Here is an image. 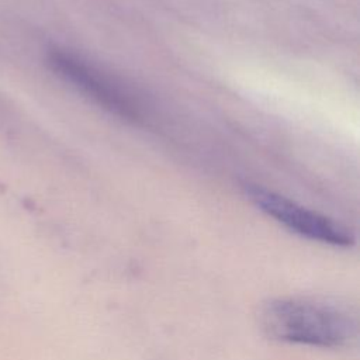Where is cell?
I'll return each instance as SVG.
<instances>
[{
    "label": "cell",
    "instance_id": "1",
    "mask_svg": "<svg viewBox=\"0 0 360 360\" xmlns=\"http://www.w3.org/2000/svg\"><path fill=\"white\" fill-rule=\"evenodd\" d=\"M263 332L280 342L315 347H342L357 335V318L345 304L321 297H283L259 311Z\"/></svg>",
    "mask_w": 360,
    "mask_h": 360
},
{
    "label": "cell",
    "instance_id": "2",
    "mask_svg": "<svg viewBox=\"0 0 360 360\" xmlns=\"http://www.w3.org/2000/svg\"><path fill=\"white\" fill-rule=\"evenodd\" d=\"M48 65L55 75L107 111L122 120H141L142 112L136 100L117 82L75 53L52 49L48 53Z\"/></svg>",
    "mask_w": 360,
    "mask_h": 360
},
{
    "label": "cell",
    "instance_id": "3",
    "mask_svg": "<svg viewBox=\"0 0 360 360\" xmlns=\"http://www.w3.org/2000/svg\"><path fill=\"white\" fill-rule=\"evenodd\" d=\"M245 194L259 210L300 236L340 248H349L354 243V235L347 226L271 190L246 184Z\"/></svg>",
    "mask_w": 360,
    "mask_h": 360
}]
</instances>
